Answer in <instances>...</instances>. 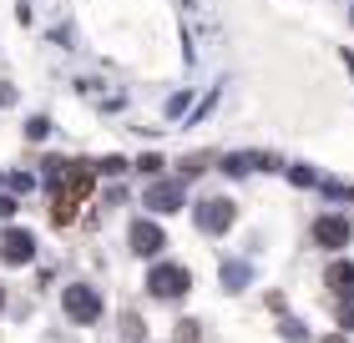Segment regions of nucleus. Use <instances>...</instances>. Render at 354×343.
<instances>
[{
  "instance_id": "obj_5",
  "label": "nucleus",
  "mask_w": 354,
  "mask_h": 343,
  "mask_svg": "<svg viewBox=\"0 0 354 343\" xmlns=\"http://www.w3.org/2000/svg\"><path fill=\"white\" fill-rule=\"evenodd\" d=\"M132 242H137V253H147V257H152L157 248H162V233H157L152 222H137V227H132Z\"/></svg>"
},
{
  "instance_id": "obj_6",
  "label": "nucleus",
  "mask_w": 354,
  "mask_h": 343,
  "mask_svg": "<svg viewBox=\"0 0 354 343\" xmlns=\"http://www.w3.org/2000/svg\"><path fill=\"white\" fill-rule=\"evenodd\" d=\"M152 207L157 212H172L177 207V187H152Z\"/></svg>"
},
{
  "instance_id": "obj_3",
  "label": "nucleus",
  "mask_w": 354,
  "mask_h": 343,
  "mask_svg": "<svg viewBox=\"0 0 354 343\" xmlns=\"http://www.w3.org/2000/svg\"><path fill=\"white\" fill-rule=\"evenodd\" d=\"M30 248H36L30 233H6L0 237V257H6V263H30Z\"/></svg>"
},
{
  "instance_id": "obj_7",
  "label": "nucleus",
  "mask_w": 354,
  "mask_h": 343,
  "mask_svg": "<svg viewBox=\"0 0 354 343\" xmlns=\"http://www.w3.org/2000/svg\"><path fill=\"white\" fill-rule=\"evenodd\" d=\"M344 237H349L344 222H319V242H344Z\"/></svg>"
},
{
  "instance_id": "obj_2",
  "label": "nucleus",
  "mask_w": 354,
  "mask_h": 343,
  "mask_svg": "<svg viewBox=\"0 0 354 343\" xmlns=\"http://www.w3.org/2000/svg\"><path fill=\"white\" fill-rule=\"evenodd\" d=\"M152 293L157 298H183L187 293V273L183 268H157L152 273Z\"/></svg>"
},
{
  "instance_id": "obj_8",
  "label": "nucleus",
  "mask_w": 354,
  "mask_h": 343,
  "mask_svg": "<svg viewBox=\"0 0 354 343\" xmlns=\"http://www.w3.org/2000/svg\"><path fill=\"white\" fill-rule=\"evenodd\" d=\"M0 303H6V288H0Z\"/></svg>"
},
{
  "instance_id": "obj_4",
  "label": "nucleus",
  "mask_w": 354,
  "mask_h": 343,
  "mask_svg": "<svg viewBox=\"0 0 354 343\" xmlns=\"http://www.w3.org/2000/svg\"><path fill=\"white\" fill-rule=\"evenodd\" d=\"M198 222H203V233H223V227L233 222V207H228V202H203Z\"/></svg>"
},
{
  "instance_id": "obj_1",
  "label": "nucleus",
  "mask_w": 354,
  "mask_h": 343,
  "mask_svg": "<svg viewBox=\"0 0 354 343\" xmlns=\"http://www.w3.org/2000/svg\"><path fill=\"white\" fill-rule=\"evenodd\" d=\"M66 313L76 323H91L96 313H102V298H96L91 288H66Z\"/></svg>"
}]
</instances>
